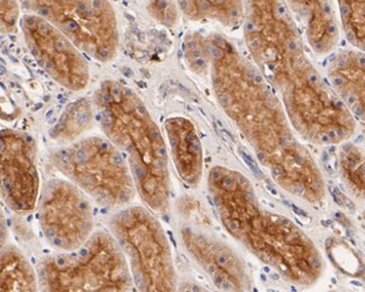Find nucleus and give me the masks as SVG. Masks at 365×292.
<instances>
[{"instance_id":"f257e3e1","label":"nucleus","mask_w":365,"mask_h":292,"mask_svg":"<svg viewBox=\"0 0 365 292\" xmlns=\"http://www.w3.org/2000/svg\"><path fill=\"white\" fill-rule=\"evenodd\" d=\"M185 58L191 71L210 75L222 112L247 140L275 184L308 204L323 202V175L297 137L278 95L255 62L218 33L187 35Z\"/></svg>"},{"instance_id":"f03ea898","label":"nucleus","mask_w":365,"mask_h":292,"mask_svg":"<svg viewBox=\"0 0 365 292\" xmlns=\"http://www.w3.org/2000/svg\"><path fill=\"white\" fill-rule=\"evenodd\" d=\"M243 7L252 61L278 95L297 133L320 145L351 137L354 117L308 58L284 0H243Z\"/></svg>"},{"instance_id":"7ed1b4c3","label":"nucleus","mask_w":365,"mask_h":292,"mask_svg":"<svg viewBox=\"0 0 365 292\" xmlns=\"http://www.w3.org/2000/svg\"><path fill=\"white\" fill-rule=\"evenodd\" d=\"M208 192L230 236L283 280L309 287L319 279L324 263L317 247L294 221L267 209L245 175L214 167L208 174Z\"/></svg>"},{"instance_id":"20e7f679","label":"nucleus","mask_w":365,"mask_h":292,"mask_svg":"<svg viewBox=\"0 0 365 292\" xmlns=\"http://www.w3.org/2000/svg\"><path fill=\"white\" fill-rule=\"evenodd\" d=\"M93 103L101 130L128 161L146 207L165 213L170 204L167 144L143 100L123 83L106 80Z\"/></svg>"},{"instance_id":"39448f33","label":"nucleus","mask_w":365,"mask_h":292,"mask_svg":"<svg viewBox=\"0 0 365 292\" xmlns=\"http://www.w3.org/2000/svg\"><path fill=\"white\" fill-rule=\"evenodd\" d=\"M44 291H130V266L113 234L97 231L77 250L48 256L37 266Z\"/></svg>"},{"instance_id":"423d86ee","label":"nucleus","mask_w":365,"mask_h":292,"mask_svg":"<svg viewBox=\"0 0 365 292\" xmlns=\"http://www.w3.org/2000/svg\"><path fill=\"white\" fill-rule=\"evenodd\" d=\"M51 162L72 184L106 208L128 206L135 181L122 152L108 138L89 136L51 152Z\"/></svg>"},{"instance_id":"0eeeda50","label":"nucleus","mask_w":365,"mask_h":292,"mask_svg":"<svg viewBox=\"0 0 365 292\" xmlns=\"http://www.w3.org/2000/svg\"><path fill=\"white\" fill-rule=\"evenodd\" d=\"M152 213L140 206L123 208L111 217L109 229L124 253L138 290L175 291L177 274L169 239Z\"/></svg>"},{"instance_id":"6e6552de","label":"nucleus","mask_w":365,"mask_h":292,"mask_svg":"<svg viewBox=\"0 0 365 292\" xmlns=\"http://www.w3.org/2000/svg\"><path fill=\"white\" fill-rule=\"evenodd\" d=\"M21 9L50 21L83 53L96 61L114 60L119 34L108 0H19Z\"/></svg>"},{"instance_id":"1a4fd4ad","label":"nucleus","mask_w":365,"mask_h":292,"mask_svg":"<svg viewBox=\"0 0 365 292\" xmlns=\"http://www.w3.org/2000/svg\"><path fill=\"white\" fill-rule=\"evenodd\" d=\"M38 219L48 242L62 252L77 250L93 234L91 200L70 180L48 181L38 202Z\"/></svg>"},{"instance_id":"9d476101","label":"nucleus","mask_w":365,"mask_h":292,"mask_svg":"<svg viewBox=\"0 0 365 292\" xmlns=\"http://www.w3.org/2000/svg\"><path fill=\"white\" fill-rule=\"evenodd\" d=\"M27 48L35 61L58 85L81 91L91 79L83 52L50 21L25 13L19 23Z\"/></svg>"},{"instance_id":"9b49d317","label":"nucleus","mask_w":365,"mask_h":292,"mask_svg":"<svg viewBox=\"0 0 365 292\" xmlns=\"http://www.w3.org/2000/svg\"><path fill=\"white\" fill-rule=\"evenodd\" d=\"M1 194L4 202L17 214H29L40 196L36 144L21 130H1Z\"/></svg>"},{"instance_id":"f8f14e48","label":"nucleus","mask_w":365,"mask_h":292,"mask_svg":"<svg viewBox=\"0 0 365 292\" xmlns=\"http://www.w3.org/2000/svg\"><path fill=\"white\" fill-rule=\"evenodd\" d=\"M185 250L222 291H247L251 288L249 273L241 259L220 239L197 229H183Z\"/></svg>"},{"instance_id":"ddd939ff","label":"nucleus","mask_w":365,"mask_h":292,"mask_svg":"<svg viewBox=\"0 0 365 292\" xmlns=\"http://www.w3.org/2000/svg\"><path fill=\"white\" fill-rule=\"evenodd\" d=\"M329 85L353 117L365 122V53L344 51L327 68Z\"/></svg>"},{"instance_id":"4468645a","label":"nucleus","mask_w":365,"mask_h":292,"mask_svg":"<svg viewBox=\"0 0 365 292\" xmlns=\"http://www.w3.org/2000/svg\"><path fill=\"white\" fill-rule=\"evenodd\" d=\"M306 40L317 54H327L339 41V28L329 0H284Z\"/></svg>"},{"instance_id":"2eb2a0df","label":"nucleus","mask_w":365,"mask_h":292,"mask_svg":"<svg viewBox=\"0 0 365 292\" xmlns=\"http://www.w3.org/2000/svg\"><path fill=\"white\" fill-rule=\"evenodd\" d=\"M165 128L178 174L189 186H198L204 171V155L196 127L185 117H171Z\"/></svg>"},{"instance_id":"dca6fc26","label":"nucleus","mask_w":365,"mask_h":292,"mask_svg":"<svg viewBox=\"0 0 365 292\" xmlns=\"http://www.w3.org/2000/svg\"><path fill=\"white\" fill-rule=\"evenodd\" d=\"M183 16L195 21H214L225 27L243 23V0H173Z\"/></svg>"},{"instance_id":"f3484780","label":"nucleus","mask_w":365,"mask_h":292,"mask_svg":"<svg viewBox=\"0 0 365 292\" xmlns=\"http://www.w3.org/2000/svg\"><path fill=\"white\" fill-rule=\"evenodd\" d=\"M0 287L3 292L36 291L38 276L31 263L16 247L7 245L1 250Z\"/></svg>"},{"instance_id":"a211bd4d","label":"nucleus","mask_w":365,"mask_h":292,"mask_svg":"<svg viewBox=\"0 0 365 292\" xmlns=\"http://www.w3.org/2000/svg\"><path fill=\"white\" fill-rule=\"evenodd\" d=\"M93 117V107L89 101H76L60 117L58 125L52 130V137L60 142L72 141L89 128Z\"/></svg>"},{"instance_id":"6ab92c4d","label":"nucleus","mask_w":365,"mask_h":292,"mask_svg":"<svg viewBox=\"0 0 365 292\" xmlns=\"http://www.w3.org/2000/svg\"><path fill=\"white\" fill-rule=\"evenodd\" d=\"M336 4L345 36L365 53V0H336Z\"/></svg>"},{"instance_id":"aec40b11","label":"nucleus","mask_w":365,"mask_h":292,"mask_svg":"<svg viewBox=\"0 0 365 292\" xmlns=\"http://www.w3.org/2000/svg\"><path fill=\"white\" fill-rule=\"evenodd\" d=\"M339 167L347 186L365 198V150L354 144L345 145L339 155Z\"/></svg>"},{"instance_id":"412c9836","label":"nucleus","mask_w":365,"mask_h":292,"mask_svg":"<svg viewBox=\"0 0 365 292\" xmlns=\"http://www.w3.org/2000/svg\"><path fill=\"white\" fill-rule=\"evenodd\" d=\"M1 11V33L4 35L16 33L21 23V6L19 0H0Z\"/></svg>"},{"instance_id":"4be33fe9","label":"nucleus","mask_w":365,"mask_h":292,"mask_svg":"<svg viewBox=\"0 0 365 292\" xmlns=\"http://www.w3.org/2000/svg\"><path fill=\"white\" fill-rule=\"evenodd\" d=\"M177 6L168 0H154L150 6L152 16L168 26H173L177 19Z\"/></svg>"}]
</instances>
